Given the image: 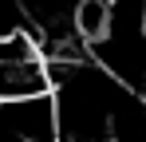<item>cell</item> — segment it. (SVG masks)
<instances>
[{
  "mask_svg": "<svg viewBox=\"0 0 146 142\" xmlns=\"http://www.w3.org/2000/svg\"><path fill=\"white\" fill-rule=\"evenodd\" d=\"M91 59L134 99H146V0H111V24L91 44Z\"/></svg>",
  "mask_w": 146,
  "mask_h": 142,
  "instance_id": "1",
  "label": "cell"
},
{
  "mask_svg": "<svg viewBox=\"0 0 146 142\" xmlns=\"http://www.w3.org/2000/svg\"><path fill=\"white\" fill-rule=\"evenodd\" d=\"M4 107V130L20 142H67L63 134V115L55 91L32 95V99H12Z\"/></svg>",
  "mask_w": 146,
  "mask_h": 142,
  "instance_id": "2",
  "label": "cell"
}]
</instances>
